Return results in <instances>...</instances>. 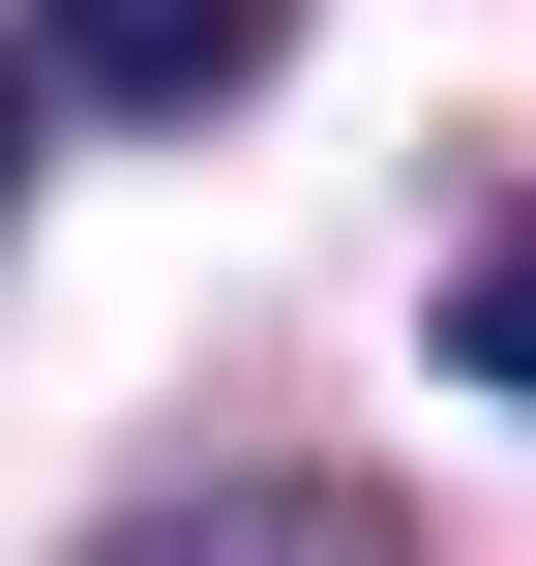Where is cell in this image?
Wrapping results in <instances>:
<instances>
[{
	"label": "cell",
	"instance_id": "obj_4",
	"mask_svg": "<svg viewBox=\"0 0 536 566\" xmlns=\"http://www.w3.org/2000/svg\"><path fill=\"white\" fill-rule=\"evenodd\" d=\"M0 179H30V60H0Z\"/></svg>",
	"mask_w": 536,
	"mask_h": 566
},
{
	"label": "cell",
	"instance_id": "obj_1",
	"mask_svg": "<svg viewBox=\"0 0 536 566\" xmlns=\"http://www.w3.org/2000/svg\"><path fill=\"white\" fill-rule=\"evenodd\" d=\"M298 60V0H30V90H90V119H239Z\"/></svg>",
	"mask_w": 536,
	"mask_h": 566
},
{
	"label": "cell",
	"instance_id": "obj_2",
	"mask_svg": "<svg viewBox=\"0 0 536 566\" xmlns=\"http://www.w3.org/2000/svg\"><path fill=\"white\" fill-rule=\"evenodd\" d=\"M90 566H418V507H388V478H298V448H269V478H149V507H119Z\"/></svg>",
	"mask_w": 536,
	"mask_h": 566
},
{
	"label": "cell",
	"instance_id": "obj_3",
	"mask_svg": "<svg viewBox=\"0 0 536 566\" xmlns=\"http://www.w3.org/2000/svg\"><path fill=\"white\" fill-rule=\"evenodd\" d=\"M448 388H507V418H536V209L477 239V269H448Z\"/></svg>",
	"mask_w": 536,
	"mask_h": 566
}]
</instances>
